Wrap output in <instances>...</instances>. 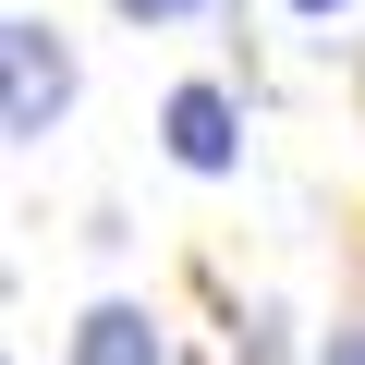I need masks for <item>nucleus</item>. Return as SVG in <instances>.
Returning a JSON list of instances; mask_svg holds the SVG:
<instances>
[{"label":"nucleus","mask_w":365,"mask_h":365,"mask_svg":"<svg viewBox=\"0 0 365 365\" xmlns=\"http://www.w3.org/2000/svg\"><path fill=\"white\" fill-rule=\"evenodd\" d=\"M0 61H13V98H0V122H13V134H49V122L73 110V49H61L49 25H13V37H0Z\"/></svg>","instance_id":"nucleus-1"},{"label":"nucleus","mask_w":365,"mask_h":365,"mask_svg":"<svg viewBox=\"0 0 365 365\" xmlns=\"http://www.w3.org/2000/svg\"><path fill=\"white\" fill-rule=\"evenodd\" d=\"M170 158H182V170H232V158H244L220 86H182V98H170Z\"/></svg>","instance_id":"nucleus-2"},{"label":"nucleus","mask_w":365,"mask_h":365,"mask_svg":"<svg viewBox=\"0 0 365 365\" xmlns=\"http://www.w3.org/2000/svg\"><path fill=\"white\" fill-rule=\"evenodd\" d=\"M73 365H158V329H146V304H98V317L73 329Z\"/></svg>","instance_id":"nucleus-3"},{"label":"nucleus","mask_w":365,"mask_h":365,"mask_svg":"<svg viewBox=\"0 0 365 365\" xmlns=\"http://www.w3.org/2000/svg\"><path fill=\"white\" fill-rule=\"evenodd\" d=\"M232 353H244V365H280V353H292V329H280V304H256V317H244V341H232Z\"/></svg>","instance_id":"nucleus-4"},{"label":"nucleus","mask_w":365,"mask_h":365,"mask_svg":"<svg viewBox=\"0 0 365 365\" xmlns=\"http://www.w3.org/2000/svg\"><path fill=\"white\" fill-rule=\"evenodd\" d=\"M122 13H134V25H170V13H195V0H122Z\"/></svg>","instance_id":"nucleus-5"},{"label":"nucleus","mask_w":365,"mask_h":365,"mask_svg":"<svg viewBox=\"0 0 365 365\" xmlns=\"http://www.w3.org/2000/svg\"><path fill=\"white\" fill-rule=\"evenodd\" d=\"M317 365H365V329H341V341H329V353H317Z\"/></svg>","instance_id":"nucleus-6"},{"label":"nucleus","mask_w":365,"mask_h":365,"mask_svg":"<svg viewBox=\"0 0 365 365\" xmlns=\"http://www.w3.org/2000/svg\"><path fill=\"white\" fill-rule=\"evenodd\" d=\"M292 13H341V0H292Z\"/></svg>","instance_id":"nucleus-7"}]
</instances>
